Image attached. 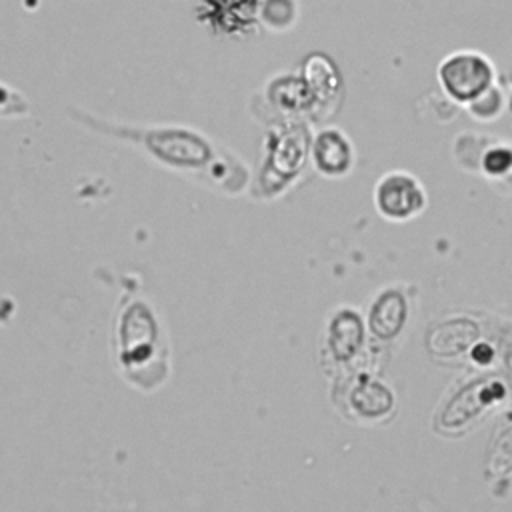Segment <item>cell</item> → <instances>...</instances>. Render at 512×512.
<instances>
[{"label": "cell", "instance_id": "6da1fadb", "mask_svg": "<svg viewBox=\"0 0 512 512\" xmlns=\"http://www.w3.org/2000/svg\"><path fill=\"white\" fill-rule=\"evenodd\" d=\"M444 88L458 100L480 96L490 84L492 70L488 62L476 54H454L440 70Z\"/></svg>", "mask_w": 512, "mask_h": 512}, {"label": "cell", "instance_id": "7a4b0ae2", "mask_svg": "<svg viewBox=\"0 0 512 512\" xmlns=\"http://www.w3.org/2000/svg\"><path fill=\"white\" fill-rule=\"evenodd\" d=\"M500 390L498 382H472L462 388L444 408L436 426L440 430H458L466 426L472 418H476L492 400H496V392Z\"/></svg>", "mask_w": 512, "mask_h": 512}, {"label": "cell", "instance_id": "3957f363", "mask_svg": "<svg viewBox=\"0 0 512 512\" xmlns=\"http://www.w3.org/2000/svg\"><path fill=\"white\" fill-rule=\"evenodd\" d=\"M376 202L382 214L390 218H408L422 208V190L406 174L386 176L376 190Z\"/></svg>", "mask_w": 512, "mask_h": 512}, {"label": "cell", "instance_id": "277c9868", "mask_svg": "<svg viewBox=\"0 0 512 512\" xmlns=\"http://www.w3.org/2000/svg\"><path fill=\"white\" fill-rule=\"evenodd\" d=\"M478 326L470 318H452L436 324L428 334V350L442 358H454L472 348Z\"/></svg>", "mask_w": 512, "mask_h": 512}, {"label": "cell", "instance_id": "5b68a950", "mask_svg": "<svg viewBox=\"0 0 512 512\" xmlns=\"http://www.w3.org/2000/svg\"><path fill=\"white\" fill-rule=\"evenodd\" d=\"M406 320V302L398 290H386L378 296L370 310V330L374 336L388 340L394 338Z\"/></svg>", "mask_w": 512, "mask_h": 512}, {"label": "cell", "instance_id": "8992f818", "mask_svg": "<svg viewBox=\"0 0 512 512\" xmlns=\"http://www.w3.org/2000/svg\"><path fill=\"white\" fill-rule=\"evenodd\" d=\"M350 402L360 416L380 418L392 408V394L380 382H362L354 388Z\"/></svg>", "mask_w": 512, "mask_h": 512}, {"label": "cell", "instance_id": "52a82bcc", "mask_svg": "<svg viewBox=\"0 0 512 512\" xmlns=\"http://www.w3.org/2000/svg\"><path fill=\"white\" fill-rule=\"evenodd\" d=\"M362 322L354 312H342L332 324L330 346L336 358L352 356L362 342Z\"/></svg>", "mask_w": 512, "mask_h": 512}, {"label": "cell", "instance_id": "ba28073f", "mask_svg": "<svg viewBox=\"0 0 512 512\" xmlns=\"http://www.w3.org/2000/svg\"><path fill=\"white\" fill-rule=\"evenodd\" d=\"M348 158H350V150L346 146V142L334 134H322L318 138V146H316V160L318 166L326 172H340L348 166Z\"/></svg>", "mask_w": 512, "mask_h": 512}, {"label": "cell", "instance_id": "9c48e42d", "mask_svg": "<svg viewBox=\"0 0 512 512\" xmlns=\"http://www.w3.org/2000/svg\"><path fill=\"white\" fill-rule=\"evenodd\" d=\"M488 468L492 474H506L512 470V424L502 428L490 446Z\"/></svg>", "mask_w": 512, "mask_h": 512}]
</instances>
